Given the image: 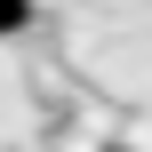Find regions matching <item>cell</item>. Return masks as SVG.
<instances>
[{"mask_svg": "<svg viewBox=\"0 0 152 152\" xmlns=\"http://www.w3.org/2000/svg\"><path fill=\"white\" fill-rule=\"evenodd\" d=\"M32 32V0H0V40H24Z\"/></svg>", "mask_w": 152, "mask_h": 152, "instance_id": "cell-1", "label": "cell"}]
</instances>
